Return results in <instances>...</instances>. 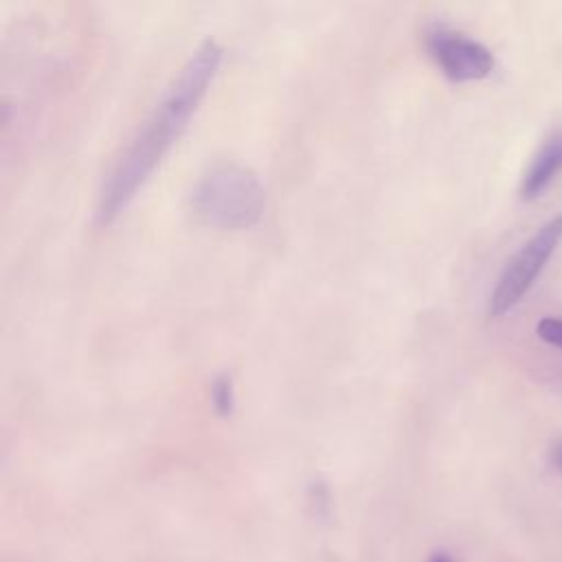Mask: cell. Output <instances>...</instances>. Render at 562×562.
<instances>
[{"label":"cell","mask_w":562,"mask_h":562,"mask_svg":"<svg viewBox=\"0 0 562 562\" xmlns=\"http://www.w3.org/2000/svg\"><path fill=\"white\" fill-rule=\"evenodd\" d=\"M222 53L224 50L215 40H204L180 68L167 94L158 101L140 132L110 171L99 195L97 213L101 224L114 222L125 211L171 145L180 138L220 70Z\"/></svg>","instance_id":"obj_1"},{"label":"cell","mask_w":562,"mask_h":562,"mask_svg":"<svg viewBox=\"0 0 562 562\" xmlns=\"http://www.w3.org/2000/svg\"><path fill=\"white\" fill-rule=\"evenodd\" d=\"M191 206L200 222L213 228L239 231L259 222L266 193L252 171L237 165H220L200 178Z\"/></svg>","instance_id":"obj_2"},{"label":"cell","mask_w":562,"mask_h":562,"mask_svg":"<svg viewBox=\"0 0 562 562\" xmlns=\"http://www.w3.org/2000/svg\"><path fill=\"white\" fill-rule=\"evenodd\" d=\"M560 241H562V213L547 220L507 261L490 299L492 316H505L525 299V294L538 281L549 259L555 255Z\"/></svg>","instance_id":"obj_3"},{"label":"cell","mask_w":562,"mask_h":562,"mask_svg":"<svg viewBox=\"0 0 562 562\" xmlns=\"http://www.w3.org/2000/svg\"><path fill=\"white\" fill-rule=\"evenodd\" d=\"M426 48L439 70L457 83L481 81L494 70L496 64L485 44L446 26H432L426 33Z\"/></svg>","instance_id":"obj_4"},{"label":"cell","mask_w":562,"mask_h":562,"mask_svg":"<svg viewBox=\"0 0 562 562\" xmlns=\"http://www.w3.org/2000/svg\"><path fill=\"white\" fill-rule=\"evenodd\" d=\"M560 171H562V132L544 140L542 147L531 158L520 184V195L525 200H536L560 176Z\"/></svg>","instance_id":"obj_5"},{"label":"cell","mask_w":562,"mask_h":562,"mask_svg":"<svg viewBox=\"0 0 562 562\" xmlns=\"http://www.w3.org/2000/svg\"><path fill=\"white\" fill-rule=\"evenodd\" d=\"M536 334L540 340H544L551 347H558L562 351V318L558 316H544L536 325Z\"/></svg>","instance_id":"obj_6"},{"label":"cell","mask_w":562,"mask_h":562,"mask_svg":"<svg viewBox=\"0 0 562 562\" xmlns=\"http://www.w3.org/2000/svg\"><path fill=\"white\" fill-rule=\"evenodd\" d=\"M213 404L220 413H228V408L233 406V386L228 378H220L213 386Z\"/></svg>","instance_id":"obj_7"},{"label":"cell","mask_w":562,"mask_h":562,"mask_svg":"<svg viewBox=\"0 0 562 562\" xmlns=\"http://www.w3.org/2000/svg\"><path fill=\"white\" fill-rule=\"evenodd\" d=\"M549 459H551V465H553V470H555V472L562 476V439H558V441L551 446Z\"/></svg>","instance_id":"obj_8"},{"label":"cell","mask_w":562,"mask_h":562,"mask_svg":"<svg viewBox=\"0 0 562 562\" xmlns=\"http://www.w3.org/2000/svg\"><path fill=\"white\" fill-rule=\"evenodd\" d=\"M428 562H454V560H452L448 553H441V551H439V553H435Z\"/></svg>","instance_id":"obj_9"}]
</instances>
